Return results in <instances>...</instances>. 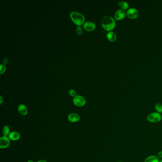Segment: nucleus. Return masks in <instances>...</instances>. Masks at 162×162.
<instances>
[{
  "label": "nucleus",
  "instance_id": "obj_2",
  "mask_svg": "<svg viewBox=\"0 0 162 162\" xmlns=\"http://www.w3.org/2000/svg\"><path fill=\"white\" fill-rule=\"evenodd\" d=\"M70 18L73 23L78 26L83 25L85 18L84 15L77 12H72L70 13Z\"/></svg>",
  "mask_w": 162,
  "mask_h": 162
},
{
  "label": "nucleus",
  "instance_id": "obj_27",
  "mask_svg": "<svg viewBox=\"0 0 162 162\" xmlns=\"http://www.w3.org/2000/svg\"></svg>",
  "mask_w": 162,
  "mask_h": 162
},
{
  "label": "nucleus",
  "instance_id": "obj_4",
  "mask_svg": "<svg viewBox=\"0 0 162 162\" xmlns=\"http://www.w3.org/2000/svg\"><path fill=\"white\" fill-rule=\"evenodd\" d=\"M73 104L78 107H82L85 106L86 100L85 98L81 95H77L73 99Z\"/></svg>",
  "mask_w": 162,
  "mask_h": 162
},
{
  "label": "nucleus",
  "instance_id": "obj_3",
  "mask_svg": "<svg viewBox=\"0 0 162 162\" xmlns=\"http://www.w3.org/2000/svg\"><path fill=\"white\" fill-rule=\"evenodd\" d=\"M146 119L150 123H159L162 120V114L157 112L151 113L147 115Z\"/></svg>",
  "mask_w": 162,
  "mask_h": 162
},
{
  "label": "nucleus",
  "instance_id": "obj_26",
  "mask_svg": "<svg viewBox=\"0 0 162 162\" xmlns=\"http://www.w3.org/2000/svg\"><path fill=\"white\" fill-rule=\"evenodd\" d=\"M122 162V161H119V162Z\"/></svg>",
  "mask_w": 162,
  "mask_h": 162
},
{
  "label": "nucleus",
  "instance_id": "obj_7",
  "mask_svg": "<svg viewBox=\"0 0 162 162\" xmlns=\"http://www.w3.org/2000/svg\"><path fill=\"white\" fill-rule=\"evenodd\" d=\"M126 16H127V12H125V10L119 9L115 12L114 18L115 21H121L125 18Z\"/></svg>",
  "mask_w": 162,
  "mask_h": 162
},
{
  "label": "nucleus",
  "instance_id": "obj_8",
  "mask_svg": "<svg viewBox=\"0 0 162 162\" xmlns=\"http://www.w3.org/2000/svg\"><path fill=\"white\" fill-rule=\"evenodd\" d=\"M83 26L84 29L86 31H89V32L94 31L96 28L95 24L91 21H87L85 22Z\"/></svg>",
  "mask_w": 162,
  "mask_h": 162
},
{
  "label": "nucleus",
  "instance_id": "obj_21",
  "mask_svg": "<svg viewBox=\"0 0 162 162\" xmlns=\"http://www.w3.org/2000/svg\"><path fill=\"white\" fill-rule=\"evenodd\" d=\"M8 62V59H4V60H3V65H6Z\"/></svg>",
  "mask_w": 162,
  "mask_h": 162
},
{
  "label": "nucleus",
  "instance_id": "obj_11",
  "mask_svg": "<svg viewBox=\"0 0 162 162\" xmlns=\"http://www.w3.org/2000/svg\"><path fill=\"white\" fill-rule=\"evenodd\" d=\"M18 112L22 116H25L28 114V109L26 105L24 104H20L18 107Z\"/></svg>",
  "mask_w": 162,
  "mask_h": 162
},
{
  "label": "nucleus",
  "instance_id": "obj_17",
  "mask_svg": "<svg viewBox=\"0 0 162 162\" xmlns=\"http://www.w3.org/2000/svg\"><path fill=\"white\" fill-rule=\"evenodd\" d=\"M76 33L78 35L80 36L82 35L83 33L82 29L81 28V26H78L77 28H76Z\"/></svg>",
  "mask_w": 162,
  "mask_h": 162
},
{
  "label": "nucleus",
  "instance_id": "obj_19",
  "mask_svg": "<svg viewBox=\"0 0 162 162\" xmlns=\"http://www.w3.org/2000/svg\"><path fill=\"white\" fill-rule=\"evenodd\" d=\"M69 94L71 97H73V98H74L75 97H76V96H77L76 92L75 91V90H74V89H71V90H69Z\"/></svg>",
  "mask_w": 162,
  "mask_h": 162
},
{
  "label": "nucleus",
  "instance_id": "obj_25",
  "mask_svg": "<svg viewBox=\"0 0 162 162\" xmlns=\"http://www.w3.org/2000/svg\"><path fill=\"white\" fill-rule=\"evenodd\" d=\"M159 162H162V159L160 160Z\"/></svg>",
  "mask_w": 162,
  "mask_h": 162
},
{
  "label": "nucleus",
  "instance_id": "obj_15",
  "mask_svg": "<svg viewBox=\"0 0 162 162\" xmlns=\"http://www.w3.org/2000/svg\"><path fill=\"white\" fill-rule=\"evenodd\" d=\"M2 132H3V136H8L10 132H10L9 126L8 125H4V127H3Z\"/></svg>",
  "mask_w": 162,
  "mask_h": 162
},
{
  "label": "nucleus",
  "instance_id": "obj_10",
  "mask_svg": "<svg viewBox=\"0 0 162 162\" xmlns=\"http://www.w3.org/2000/svg\"><path fill=\"white\" fill-rule=\"evenodd\" d=\"M10 141H16L20 139L21 138V134L20 133L17 131H12L10 132V135L8 136Z\"/></svg>",
  "mask_w": 162,
  "mask_h": 162
},
{
  "label": "nucleus",
  "instance_id": "obj_5",
  "mask_svg": "<svg viewBox=\"0 0 162 162\" xmlns=\"http://www.w3.org/2000/svg\"><path fill=\"white\" fill-rule=\"evenodd\" d=\"M10 144V140L8 136H2L0 138V148L6 149L9 147Z\"/></svg>",
  "mask_w": 162,
  "mask_h": 162
},
{
  "label": "nucleus",
  "instance_id": "obj_18",
  "mask_svg": "<svg viewBox=\"0 0 162 162\" xmlns=\"http://www.w3.org/2000/svg\"><path fill=\"white\" fill-rule=\"evenodd\" d=\"M6 69L5 66L3 64H1L0 66V74L2 75L5 73Z\"/></svg>",
  "mask_w": 162,
  "mask_h": 162
},
{
  "label": "nucleus",
  "instance_id": "obj_9",
  "mask_svg": "<svg viewBox=\"0 0 162 162\" xmlns=\"http://www.w3.org/2000/svg\"><path fill=\"white\" fill-rule=\"evenodd\" d=\"M68 120L71 123H77L80 120V116L77 113H72L68 115Z\"/></svg>",
  "mask_w": 162,
  "mask_h": 162
},
{
  "label": "nucleus",
  "instance_id": "obj_23",
  "mask_svg": "<svg viewBox=\"0 0 162 162\" xmlns=\"http://www.w3.org/2000/svg\"><path fill=\"white\" fill-rule=\"evenodd\" d=\"M0 100H1V101H0V104L1 105L3 103V98L2 97H1V96H0Z\"/></svg>",
  "mask_w": 162,
  "mask_h": 162
},
{
  "label": "nucleus",
  "instance_id": "obj_24",
  "mask_svg": "<svg viewBox=\"0 0 162 162\" xmlns=\"http://www.w3.org/2000/svg\"><path fill=\"white\" fill-rule=\"evenodd\" d=\"M28 162H34V161H33L32 160H28Z\"/></svg>",
  "mask_w": 162,
  "mask_h": 162
},
{
  "label": "nucleus",
  "instance_id": "obj_6",
  "mask_svg": "<svg viewBox=\"0 0 162 162\" xmlns=\"http://www.w3.org/2000/svg\"><path fill=\"white\" fill-rule=\"evenodd\" d=\"M139 16V12L135 8H129L127 11V16L128 18L134 20L137 18Z\"/></svg>",
  "mask_w": 162,
  "mask_h": 162
},
{
  "label": "nucleus",
  "instance_id": "obj_20",
  "mask_svg": "<svg viewBox=\"0 0 162 162\" xmlns=\"http://www.w3.org/2000/svg\"><path fill=\"white\" fill-rule=\"evenodd\" d=\"M157 156L160 160L162 159V151H160L157 154Z\"/></svg>",
  "mask_w": 162,
  "mask_h": 162
},
{
  "label": "nucleus",
  "instance_id": "obj_12",
  "mask_svg": "<svg viewBox=\"0 0 162 162\" xmlns=\"http://www.w3.org/2000/svg\"><path fill=\"white\" fill-rule=\"evenodd\" d=\"M106 37L107 40L111 42H114L116 41L117 39V36L116 33L112 31L107 32Z\"/></svg>",
  "mask_w": 162,
  "mask_h": 162
},
{
  "label": "nucleus",
  "instance_id": "obj_14",
  "mask_svg": "<svg viewBox=\"0 0 162 162\" xmlns=\"http://www.w3.org/2000/svg\"><path fill=\"white\" fill-rule=\"evenodd\" d=\"M118 6L120 7V9L123 10H128L129 9V5L128 3L124 1H119L118 3Z\"/></svg>",
  "mask_w": 162,
  "mask_h": 162
},
{
  "label": "nucleus",
  "instance_id": "obj_22",
  "mask_svg": "<svg viewBox=\"0 0 162 162\" xmlns=\"http://www.w3.org/2000/svg\"><path fill=\"white\" fill-rule=\"evenodd\" d=\"M36 162H48L46 161V160L44 159H41L39 160H38V161H37Z\"/></svg>",
  "mask_w": 162,
  "mask_h": 162
},
{
  "label": "nucleus",
  "instance_id": "obj_1",
  "mask_svg": "<svg viewBox=\"0 0 162 162\" xmlns=\"http://www.w3.org/2000/svg\"><path fill=\"white\" fill-rule=\"evenodd\" d=\"M101 24L102 28L107 32L113 30L116 26V21L114 18L109 15L103 17Z\"/></svg>",
  "mask_w": 162,
  "mask_h": 162
},
{
  "label": "nucleus",
  "instance_id": "obj_13",
  "mask_svg": "<svg viewBox=\"0 0 162 162\" xmlns=\"http://www.w3.org/2000/svg\"><path fill=\"white\" fill-rule=\"evenodd\" d=\"M160 159L156 156L151 155L145 158L144 162H159Z\"/></svg>",
  "mask_w": 162,
  "mask_h": 162
},
{
  "label": "nucleus",
  "instance_id": "obj_16",
  "mask_svg": "<svg viewBox=\"0 0 162 162\" xmlns=\"http://www.w3.org/2000/svg\"><path fill=\"white\" fill-rule=\"evenodd\" d=\"M155 109L157 112L162 114V104L158 103L156 104L155 105Z\"/></svg>",
  "mask_w": 162,
  "mask_h": 162
}]
</instances>
